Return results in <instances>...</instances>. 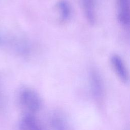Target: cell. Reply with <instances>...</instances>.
Wrapping results in <instances>:
<instances>
[{"label": "cell", "instance_id": "cell-3", "mask_svg": "<svg viewBox=\"0 0 130 130\" xmlns=\"http://www.w3.org/2000/svg\"><path fill=\"white\" fill-rule=\"evenodd\" d=\"M111 63L113 70L118 78L123 82L127 83L129 80L128 72L122 58L117 54L111 57Z\"/></svg>", "mask_w": 130, "mask_h": 130}, {"label": "cell", "instance_id": "cell-4", "mask_svg": "<svg viewBox=\"0 0 130 130\" xmlns=\"http://www.w3.org/2000/svg\"><path fill=\"white\" fill-rule=\"evenodd\" d=\"M117 19L124 27H128L130 20L129 0H117Z\"/></svg>", "mask_w": 130, "mask_h": 130}, {"label": "cell", "instance_id": "cell-1", "mask_svg": "<svg viewBox=\"0 0 130 130\" xmlns=\"http://www.w3.org/2000/svg\"><path fill=\"white\" fill-rule=\"evenodd\" d=\"M17 101L23 114L34 115L40 110L42 105V101L39 94L29 87H23L19 90Z\"/></svg>", "mask_w": 130, "mask_h": 130}, {"label": "cell", "instance_id": "cell-7", "mask_svg": "<svg viewBox=\"0 0 130 130\" xmlns=\"http://www.w3.org/2000/svg\"><path fill=\"white\" fill-rule=\"evenodd\" d=\"M59 13V18L61 22H67L71 17L72 14L71 6L67 0H59L56 4Z\"/></svg>", "mask_w": 130, "mask_h": 130}, {"label": "cell", "instance_id": "cell-9", "mask_svg": "<svg viewBox=\"0 0 130 130\" xmlns=\"http://www.w3.org/2000/svg\"><path fill=\"white\" fill-rule=\"evenodd\" d=\"M4 100L3 98V95L1 94L0 93V109L2 108V107L4 105Z\"/></svg>", "mask_w": 130, "mask_h": 130}, {"label": "cell", "instance_id": "cell-8", "mask_svg": "<svg viewBox=\"0 0 130 130\" xmlns=\"http://www.w3.org/2000/svg\"><path fill=\"white\" fill-rule=\"evenodd\" d=\"M51 125L55 130H66L67 128V122L63 117L59 115L53 116L51 121Z\"/></svg>", "mask_w": 130, "mask_h": 130}, {"label": "cell", "instance_id": "cell-10", "mask_svg": "<svg viewBox=\"0 0 130 130\" xmlns=\"http://www.w3.org/2000/svg\"><path fill=\"white\" fill-rule=\"evenodd\" d=\"M1 39L0 38V44H1Z\"/></svg>", "mask_w": 130, "mask_h": 130}, {"label": "cell", "instance_id": "cell-5", "mask_svg": "<svg viewBox=\"0 0 130 130\" xmlns=\"http://www.w3.org/2000/svg\"><path fill=\"white\" fill-rule=\"evenodd\" d=\"M85 17L89 24L94 25L96 22V0H81Z\"/></svg>", "mask_w": 130, "mask_h": 130}, {"label": "cell", "instance_id": "cell-6", "mask_svg": "<svg viewBox=\"0 0 130 130\" xmlns=\"http://www.w3.org/2000/svg\"><path fill=\"white\" fill-rule=\"evenodd\" d=\"M18 130H41L40 125L33 115L23 114L18 125Z\"/></svg>", "mask_w": 130, "mask_h": 130}, {"label": "cell", "instance_id": "cell-2", "mask_svg": "<svg viewBox=\"0 0 130 130\" xmlns=\"http://www.w3.org/2000/svg\"><path fill=\"white\" fill-rule=\"evenodd\" d=\"M89 82L91 93L96 100L103 97L104 92V84L100 73L95 68H91L89 72Z\"/></svg>", "mask_w": 130, "mask_h": 130}]
</instances>
